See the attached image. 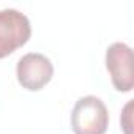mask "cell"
<instances>
[{"mask_svg": "<svg viewBox=\"0 0 134 134\" xmlns=\"http://www.w3.org/2000/svg\"><path fill=\"white\" fill-rule=\"evenodd\" d=\"M16 74L19 84L32 92L41 90L54 76L52 62L38 52H29L22 55L16 66Z\"/></svg>", "mask_w": 134, "mask_h": 134, "instance_id": "cell-3", "label": "cell"}, {"mask_svg": "<svg viewBox=\"0 0 134 134\" xmlns=\"http://www.w3.org/2000/svg\"><path fill=\"white\" fill-rule=\"evenodd\" d=\"M109 112L106 104L93 95L82 96L73 107L71 128L74 134H106Z\"/></svg>", "mask_w": 134, "mask_h": 134, "instance_id": "cell-1", "label": "cell"}, {"mask_svg": "<svg viewBox=\"0 0 134 134\" xmlns=\"http://www.w3.org/2000/svg\"><path fill=\"white\" fill-rule=\"evenodd\" d=\"M106 68L112 84L118 92H131L132 79V51L125 43H114L106 51Z\"/></svg>", "mask_w": 134, "mask_h": 134, "instance_id": "cell-4", "label": "cell"}, {"mask_svg": "<svg viewBox=\"0 0 134 134\" xmlns=\"http://www.w3.org/2000/svg\"><path fill=\"white\" fill-rule=\"evenodd\" d=\"M30 35L32 25L24 13L14 8L0 10V58L24 46Z\"/></svg>", "mask_w": 134, "mask_h": 134, "instance_id": "cell-2", "label": "cell"}]
</instances>
